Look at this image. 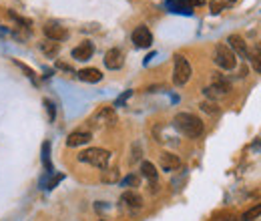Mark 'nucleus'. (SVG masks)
<instances>
[{
  "label": "nucleus",
  "instance_id": "f257e3e1",
  "mask_svg": "<svg viewBox=\"0 0 261 221\" xmlns=\"http://www.w3.org/2000/svg\"><path fill=\"white\" fill-rule=\"evenodd\" d=\"M173 125H175L185 137H191V139H197L203 135V121L199 117H195L191 113H179L175 115V119H173Z\"/></svg>",
  "mask_w": 261,
  "mask_h": 221
},
{
  "label": "nucleus",
  "instance_id": "7ed1b4c3",
  "mask_svg": "<svg viewBox=\"0 0 261 221\" xmlns=\"http://www.w3.org/2000/svg\"><path fill=\"white\" fill-rule=\"evenodd\" d=\"M191 75H193V69L189 60L183 55H175V60H173V83L177 86H183L189 83Z\"/></svg>",
  "mask_w": 261,
  "mask_h": 221
},
{
  "label": "nucleus",
  "instance_id": "aec40b11",
  "mask_svg": "<svg viewBox=\"0 0 261 221\" xmlns=\"http://www.w3.org/2000/svg\"><path fill=\"white\" fill-rule=\"evenodd\" d=\"M40 51L45 53L47 56H56V53H58V42H52V40L40 42Z\"/></svg>",
  "mask_w": 261,
  "mask_h": 221
},
{
  "label": "nucleus",
  "instance_id": "bb28decb",
  "mask_svg": "<svg viewBox=\"0 0 261 221\" xmlns=\"http://www.w3.org/2000/svg\"><path fill=\"white\" fill-rule=\"evenodd\" d=\"M14 62H16V64L20 66V69H23V71H25V73H26V75H28V77L32 79V83H34V73H32L30 69H28V66H26V64H23V62H20V60H14Z\"/></svg>",
  "mask_w": 261,
  "mask_h": 221
},
{
  "label": "nucleus",
  "instance_id": "ddd939ff",
  "mask_svg": "<svg viewBox=\"0 0 261 221\" xmlns=\"http://www.w3.org/2000/svg\"><path fill=\"white\" fill-rule=\"evenodd\" d=\"M91 133L89 131H75V133H71V135L67 137V145L69 147H80V145H86L91 141Z\"/></svg>",
  "mask_w": 261,
  "mask_h": 221
},
{
  "label": "nucleus",
  "instance_id": "2eb2a0df",
  "mask_svg": "<svg viewBox=\"0 0 261 221\" xmlns=\"http://www.w3.org/2000/svg\"><path fill=\"white\" fill-rule=\"evenodd\" d=\"M77 77L80 81H84V83H99L103 79V73L99 69H95V66H91V69H80L77 73Z\"/></svg>",
  "mask_w": 261,
  "mask_h": 221
},
{
  "label": "nucleus",
  "instance_id": "c85d7f7f",
  "mask_svg": "<svg viewBox=\"0 0 261 221\" xmlns=\"http://www.w3.org/2000/svg\"><path fill=\"white\" fill-rule=\"evenodd\" d=\"M219 221H241V219H239L237 215H231V213H225V215H223V217H221Z\"/></svg>",
  "mask_w": 261,
  "mask_h": 221
},
{
  "label": "nucleus",
  "instance_id": "4be33fe9",
  "mask_svg": "<svg viewBox=\"0 0 261 221\" xmlns=\"http://www.w3.org/2000/svg\"><path fill=\"white\" fill-rule=\"evenodd\" d=\"M103 181L104 183H117L119 181V171L117 169H104L103 171Z\"/></svg>",
  "mask_w": 261,
  "mask_h": 221
},
{
  "label": "nucleus",
  "instance_id": "b1692460",
  "mask_svg": "<svg viewBox=\"0 0 261 221\" xmlns=\"http://www.w3.org/2000/svg\"><path fill=\"white\" fill-rule=\"evenodd\" d=\"M201 109L205 110V113H211V115H215V113H219V109H217V105H215V103H209V101L201 103Z\"/></svg>",
  "mask_w": 261,
  "mask_h": 221
},
{
  "label": "nucleus",
  "instance_id": "5701e85b",
  "mask_svg": "<svg viewBox=\"0 0 261 221\" xmlns=\"http://www.w3.org/2000/svg\"><path fill=\"white\" fill-rule=\"evenodd\" d=\"M121 187H139V177L137 175H129L121 181Z\"/></svg>",
  "mask_w": 261,
  "mask_h": 221
},
{
  "label": "nucleus",
  "instance_id": "4468645a",
  "mask_svg": "<svg viewBox=\"0 0 261 221\" xmlns=\"http://www.w3.org/2000/svg\"><path fill=\"white\" fill-rule=\"evenodd\" d=\"M161 167L165 171H175L181 167V159L177 157L175 153H163L161 155Z\"/></svg>",
  "mask_w": 261,
  "mask_h": 221
},
{
  "label": "nucleus",
  "instance_id": "f3484780",
  "mask_svg": "<svg viewBox=\"0 0 261 221\" xmlns=\"http://www.w3.org/2000/svg\"><path fill=\"white\" fill-rule=\"evenodd\" d=\"M247 58H249L251 66L255 69V73H261V49L257 47V49L249 51V53H247Z\"/></svg>",
  "mask_w": 261,
  "mask_h": 221
},
{
  "label": "nucleus",
  "instance_id": "423d86ee",
  "mask_svg": "<svg viewBox=\"0 0 261 221\" xmlns=\"http://www.w3.org/2000/svg\"><path fill=\"white\" fill-rule=\"evenodd\" d=\"M130 38H133V44L137 49H149L151 44H153V34H151V30L147 27H143V25L133 30Z\"/></svg>",
  "mask_w": 261,
  "mask_h": 221
},
{
  "label": "nucleus",
  "instance_id": "a878e982",
  "mask_svg": "<svg viewBox=\"0 0 261 221\" xmlns=\"http://www.w3.org/2000/svg\"><path fill=\"white\" fill-rule=\"evenodd\" d=\"M130 95H133V91H125V93H123V95H121V97H119V99L115 101V105H113V107H123V105L127 103V99H129Z\"/></svg>",
  "mask_w": 261,
  "mask_h": 221
},
{
  "label": "nucleus",
  "instance_id": "dca6fc26",
  "mask_svg": "<svg viewBox=\"0 0 261 221\" xmlns=\"http://www.w3.org/2000/svg\"><path fill=\"white\" fill-rule=\"evenodd\" d=\"M49 177H45V179L40 181V185L45 187V189H52V187H56L62 179H64V175H54V173H47Z\"/></svg>",
  "mask_w": 261,
  "mask_h": 221
},
{
  "label": "nucleus",
  "instance_id": "20e7f679",
  "mask_svg": "<svg viewBox=\"0 0 261 221\" xmlns=\"http://www.w3.org/2000/svg\"><path fill=\"white\" fill-rule=\"evenodd\" d=\"M213 60L217 66H221L223 71H231L237 66V56L233 55V51L227 47V44H217L215 53H213Z\"/></svg>",
  "mask_w": 261,
  "mask_h": 221
},
{
  "label": "nucleus",
  "instance_id": "39448f33",
  "mask_svg": "<svg viewBox=\"0 0 261 221\" xmlns=\"http://www.w3.org/2000/svg\"><path fill=\"white\" fill-rule=\"evenodd\" d=\"M117 123V115L113 107H103L93 115V125L97 127H113Z\"/></svg>",
  "mask_w": 261,
  "mask_h": 221
},
{
  "label": "nucleus",
  "instance_id": "6ab92c4d",
  "mask_svg": "<svg viewBox=\"0 0 261 221\" xmlns=\"http://www.w3.org/2000/svg\"><path fill=\"white\" fill-rule=\"evenodd\" d=\"M42 163H45L47 173H52V163H51V143H49V141H45V145H42Z\"/></svg>",
  "mask_w": 261,
  "mask_h": 221
},
{
  "label": "nucleus",
  "instance_id": "c756f323",
  "mask_svg": "<svg viewBox=\"0 0 261 221\" xmlns=\"http://www.w3.org/2000/svg\"><path fill=\"white\" fill-rule=\"evenodd\" d=\"M229 2H235V0H229Z\"/></svg>",
  "mask_w": 261,
  "mask_h": 221
},
{
  "label": "nucleus",
  "instance_id": "412c9836",
  "mask_svg": "<svg viewBox=\"0 0 261 221\" xmlns=\"http://www.w3.org/2000/svg\"><path fill=\"white\" fill-rule=\"evenodd\" d=\"M259 215H261V203H257V205L249 207V209L241 215V221H255Z\"/></svg>",
  "mask_w": 261,
  "mask_h": 221
},
{
  "label": "nucleus",
  "instance_id": "f03ea898",
  "mask_svg": "<svg viewBox=\"0 0 261 221\" xmlns=\"http://www.w3.org/2000/svg\"><path fill=\"white\" fill-rule=\"evenodd\" d=\"M108 159H111V151L106 149H101V147H91L82 153H78V161L82 163H89L93 167H99V169H104Z\"/></svg>",
  "mask_w": 261,
  "mask_h": 221
},
{
  "label": "nucleus",
  "instance_id": "1a4fd4ad",
  "mask_svg": "<svg viewBox=\"0 0 261 221\" xmlns=\"http://www.w3.org/2000/svg\"><path fill=\"white\" fill-rule=\"evenodd\" d=\"M227 42H229V49L233 51V55L237 56H243V58H247V53H249V49H247V44H245V40H243V36H239V34H231L229 38H227Z\"/></svg>",
  "mask_w": 261,
  "mask_h": 221
},
{
  "label": "nucleus",
  "instance_id": "0eeeda50",
  "mask_svg": "<svg viewBox=\"0 0 261 221\" xmlns=\"http://www.w3.org/2000/svg\"><path fill=\"white\" fill-rule=\"evenodd\" d=\"M45 34L52 42H62V40H67L69 30L64 27H60V25H56V22H47V25H45Z\"/></svg>",
  "mask_w": 261,
  "mask_h": 221
},
{
  "label": "nucleus",
  "instance_id": "9b49d317",
  "mask_svg": "<svg viewBox=\"0 0 261 221\" xmlns=\"http://www.w3.org/2000/svg\"><path fill=\"white\" fill-rule=\"evenodd\" d=\"M93 53H95V44L91 40H84L77 49H73V58L75 60H89L93 56Z\"/></svg>",
  "mask_w": 261,
  "mask_h": 221
},
{
  "label": "nucleus",
  "instance_id": "393cba45",
  "mask_svg": "<svg viewBox=\"0 0 261 221\" xmlns=\"http://www.w3.org/2000/svg\"><path fill=\"white\" fill-rule=\"evenodd\" d=\"M45 107H47V110H49V121L52 123V121H54V117H56V109H54V105H52V101H49V99H45Z\"/></svg>",
  "mask_w": 261,
  "mask_h": 221
},
{
  "label": "nucleus",
  "instance_id": "f8f14e48",
  "mask_svg": "<svg viewBox=\"0 0 261 221\" xmlns=\"http://www.w3.org/2000/svg\"><path fill=\"white\" fill-rule=\"evenodd\" d=\"M121 203L127 205L129 209H141L143 207V197L135 191H125L121 195Z\"/></svg>",
  "mask_w": 261,
  "mask_h": 221
},
{
  "label": "nucleus",
  "instance_id": "9d476101",
  "mask_svg": "<svg viewBox=\"0 0 261 221\" xmlns=\"http://www.w3.org/2000/svg\"><path fill=\"white\" fill-rule=\"evenodd\" d=\"M165 6H167L171 12L193 14V2H191V0H165Z\"/></svg>",
  "mask_w": 261,
  "mask_h": 221
},
{
  "label": "nucleus",
  "instance_id": "a211bd4d",
  "mask_svg": "<svg viewBox=\"0 0 261 221\" xmlns=\"http://www.w3.org/2000/svg\"><path fill=\"white\" fill-rule=\"evenodd\" d=\"M141 173L147 177L149 181H155L157 179V169H155V165L151 163V161H143L141 163Z\"/></svg>",
  "mask_w": 261,
  "mask_h": 221
},
{
  "label": "nucleus",
  "instance_id": "cd10ccee",
  "mask_svg": "<svg viewBox=\"0 0 261 221\" xmlns=\"http://www.w3.org/2000/svg\"><path fill=\"white\" fill-rule=\"evenodd\" d=\"M211 10H213V14L221 12V10H223V4H221V2H211Z\"/></svg>",
  "mask_w": 261,
  "mask_h": 221
},
{
  "label": "nucleus",
  "instance_id": "6e6552de",
  "mask_svg": "<svg viewBox=\"0 0 261 221\" xmlns=\"http://www.w3.org/2000/svg\"><path fill=\"white\" fill-rule=\"evenodd\" d=\"M123 64H125V55H123L121 49H111V51H106V55H104V66H106V69L119 71Z\"/></svg>",
  "mask_w": 261,
  "mask_h": 221
}]
</instances>
